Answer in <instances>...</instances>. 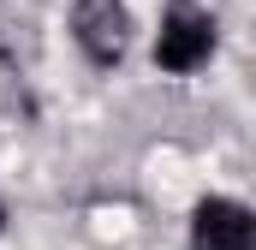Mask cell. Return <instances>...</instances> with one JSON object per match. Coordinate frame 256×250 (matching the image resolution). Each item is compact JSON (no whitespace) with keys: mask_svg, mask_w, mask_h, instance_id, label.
I'll use <instances>...</instances> for the list:
<instances>
[{"mask_svg":"<svg viewBox=\"0 0 256 250\" xmlns=\"http://www.w3.org/2000/svg\"><path fill=\"white\" fill-rule=\"evenodd\" d=\"M208 54H214V18L196 12L191 0H173V12L161 18V36H155V66L161 72H196Z\"/></svg>","mask_w":256,"mask_h":250,"instance_id":"obj_1","label":"cell"},{"mask_svg":"<svg viewBox=\"0 0 256 250\" xmlns=\"http://www.w3.org/2000/svg\"><path fill=\"white\" fill-rule=\"evenodd\" d=\"M191 244L196 250H256V214L244 202L208 196L191 214Z\"/></svg>","mask_w":256,"mask_h":250,"instance_id":"obj_2","label":"cell"},{"mask_svg":"<svg viewBox=\"0 0 256 250\" xmlns=\"http://www.w3.org/2000/svg\"><path fill=\"white\" fill-rule=\"evenodd\" d=\"M72 30L96 66H120V54H126V6L120 0H78Z\"/></svg>","mask_w":256,"mask_h":250,"instance_id":"obj_3","label":"cell"}]
</instances>
